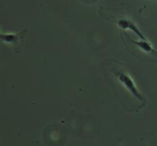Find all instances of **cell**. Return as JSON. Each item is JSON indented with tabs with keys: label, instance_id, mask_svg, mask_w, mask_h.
I'll return each instance as SVG.
<instances>
[{
	"label": "cell",
	"instance_id": "obj_5",
	"mask_svg": "<svg viewBox=\"0 0 157 146\" xmlns=\"http://www.w3.org/2000/svg\"><path fill=\"white\" fill-rule=\"evenodd\" d=\"M0 33H1V32H0Z\"/></svg>",
	"mask_w": 157,
	"mask_h": 146
},
{
	"label": "cell",
	"instance_id": "obj_4",
	"mask_svg": "<svg viewBox=\"0 0 157 146\" xmlns=\"http://www.w3.org/2000/svg\"><path fill=\"white\" fill-rule=\"evenodd\" d=\"M130 40H131V39H130ZM131 43L134 44H136L140 49H141V50L144 51V52H147V53L155 52L154 49H153V47H152V45L147 41V39H146V40H141V39H140V41H133V40H131Z\"/></svg>",
	"mask_w": 157,
	"mask_h": 146
},
{
	"label": "cell",
	"instance_id": "obj_2",
	"mask_svg": "<svg viewBox=\"0 0 157 146\" xmlns=\"http://www.w3.org/2000/svg\"><path fill=\"white\" fill-rule=\"evenodd\" d=\"M117 25L124 29V30H129L131 32H133L141 40H146V37L143 35V33L139 30V28L134 24V22H132L130 20L128 19H120L118 21H117Z\"/></svg>",
	"mask_w": 157,
	"mask_h": 146
},
{
	"label": "cell",
	"instance_id": "obj_1",
	"mask_svg": "<svg viewBox=\"0 0 157 146\" xmlns=\"http://www.w3.org/2000/svg\"><path fill=\"white\" fill-rule=\"evenodd\" d=\"M114 74L116 75L117 79L118 80V82L135 97L137 98L139 101L140 102H145V98L142 96V94H140V92L138 90L134 81L132 80V78L126 73L125 71L118 69V70H114Z\"/></svg>",
	"mask_w": 157,
	"mask_h": 146
},
{
	"label": "cell",
	"instance_id": "obj_3",
	"mask_svg": "<svg viewBox=\"0 0 157 146\" xmlns=\"http://www.w3.org/2000/svg\"><path fill=\"white\" fill-rule=\"evenodd\" d=\"M21 39V33H0V40L6 44H16Z\"/></svg>",
	"mask_w": 157,
	"mask_h": 146
}]
</instances>
